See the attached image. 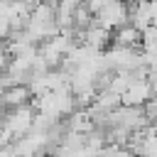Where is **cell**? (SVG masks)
I'll return each instance as SVG.
<instances>
[{"instance_id": "cell-10", "label": "cell", "mask_w": 157, "mask_h": 157, "mask_svg": "<svg viewBox=\"0 0 157 157\" xmlns=\"http://www.w3.org/2000/svg\"><path fill=\"white\" fill-rule=\"evenodd\" d=\"M130 5H142V2H150V0H128Z\"/></svg>"}, {"instance_id": "cell-6", "label": "cell", "mask_w": 157, "mask_h": 157, "mask_svg": "<svg viewBox=\"0 0 157 157\" xmlns=\"http://www.w3.org/2000/svg\"><path fill=\"white\" fill-rule=\"evenodd\" d=\"M83 44L91 47V49H96V52H105V49L113 44V32L105 29V27H101V25L96 22V25H91V27L83 32Z\"/></svg>"}, {"instance_id": "cell-7", "label": "cell", "mask_w": 157, "mask_h": 157, "mask_svg": "<svg viewBox=\"0 0 157 157\" xmlns=\"http://www.w3.org/2000/svg\"><path fill=\"white\" fill-rule=\"evenodd\" d=\"M142 44V32L137 27H132L130 22L118 27L113 32V47H130V49H140Z\"/></svg>"}, {"instance_id": "cell-3", "label": "cell", "mask_w": 157, "mask_h": 157, "mask_svg": "<svg viewBox=\"0 0 157 157\" xmlns=\"http://www.w3.org/2000/svg\"><path fill=\"white\" fill-rule=\"evenodd\" d=\"M96 22L110 32H115L118 27L128 25L130 22V2L128 0H110L98 15H96Z\"/></svg>"}, {"instance_id": "cell-4", "label": "cell", "mask_w": 157, "mask_h": 157, "mask_svg": "<svg viewBox=\"0 0 157 157\" xmlns=\"http://www.w3.org/2000/svg\"><path fill=\"white\" fill-rule=\"evenodd\" d=\"M152 96H155L152 81L150 78H135L128 86V91L120 96V101H123V105H145Z\"/></svg>"}, {"instance_id": "cell-1", "label": "cell", "mask_w": 157, "mask_h": 157, "mask_svg": "<svg viewBox=\"0 0 157 157\" xmlns=\"http://www.w3.org/2000/svg\"><path fill=\"white\" fill-rule=\"evenodd\" d=\"M34 115L37 110L29 105H20V108H12V110H2L0 113V125L5 130V135L10 140H20L22 135H27L34 125Z\"/></svg>"}, {"instance_id": "cell-5", "label": "cell", "mask_w": 157, "mask_h": 157, "mask_svg": "<svg viewBox=\"0 0 157 157\" xmlns=\"http://www.w3.org/2000/svg\"><path fill=\"white\" fill-rule=\"evenodd\" d=\"M32 91L29 86L20 83V86H7L0 96V113L2 110H12V108H20V105H29L32 103Z\"/></svg>"}, {"instance_id": "cell-2", "label": "cell", "mask_w": 157, "mask_h": 157, "mask_svg": "<svg viewBox=\"0 0 157 157\" xmlns=\"http://www.w3.org/2000/svg\"><path fill=\"white\" fill-rule=\"evenodd\" d=\"M103 56H105L108 69H113V71H135L147 64L142 49H130V47H113L110 44L103 52Z\"/></svg>"}, {"instance_id": "cell-9", "label": "cell", "mask_w": 157, "mask_h": 157, "mask_svg": "<svg viewBox=\"0 0 157 157\" xmlns=\"http://www.w3.org/2000/svg\"><path fill=\"white\" fill-rule=\"evenodd\" d=\"M108 2H110V0H86L83 5H86V7H88V10L93 12V15H98V12H101V10H103V7L108 5Z\"/></svg>"}, {"instance_id": "cell-8", "label": "cell", "mask_w": 157, "mask_h": 157, "mask_svg": "<svg viewBox=\"0 0 157 157\" xmlns=\"http://www.w3.org/2000/svg\"><path fill=\"white\" fill-rule=\"evenodd\" d=\"M101 157H137V155H132L128 147H120V145H108L105 150H103V155Z\"/></svg>"}]
</instances>
